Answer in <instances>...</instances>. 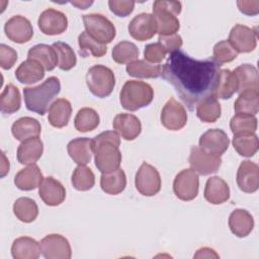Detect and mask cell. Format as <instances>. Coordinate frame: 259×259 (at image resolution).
<instances>
[{
  "label": "cell",
  "instance_id": "cell-1",
  "mask_svg": "<svg viewBox=\"0 0 259 259\" xmlns=\"http://www.w3.org/2000/svg\"><path fill=\"white\" fill-rule=\"evenodd\" d=\"M220 67L212 59L195 60L178 50L168 57L161 76L174 87L188 109L193 110L201 100L214 96Z\"/></svg>",
  "mask_w": 259,
  "mask_h": 259
},
{
  "label": "cell",
  "instance_id": "cell-2",
  "mask_svg": "<svg viewBox=\"0 0 259 259\" xmlns=\"http://www.w3.org/2000/svg\"><path fill=\"white\" fill-rule=\"evenodd\" d=\"M93 141L96 168L102 173L118 169L121 162L119 136L113 131H106L97 135Z\"/></svg>",
  "mask_w": 259,
  "mask_h": 259
},
{
  "label": "cell",
  "instance_id": "cell-3",
  "mask_svg": "<svg viewBox=\"0 0 259 259\" xmlns=\"http://www.w3.org/2000/svg\"><path fill=\"white\" fill-rule=\"evenodd\" d=\"M60 91L61 83L55 76L49 77L38 86L25 87L23 89L25 106L28 110L44 115Z\"/></svg>",
  "mask_w": 259,
  "mask_h": 259
},
{
  "label": "cell",
  "instance_id": "cell-4",
  "mask_svg": "<svg viewBox=\"0 0 259 259\" xmlns=\"http://www.w3.org/2000/svg\"><path fill=\"white\" fill-rule=\"evenodd\" d=\"M181 2L157 0L153 4V15L156 20L159 35H170L176 33L180 23L176 15L181 12Z\"/></svg>",
  "mask_w": 259,
  "mask_h": 259
},
{
  "label": "cell",
  "instance_id": "cell-5",
  "mask_svg": "<svg viewBox=\"0 0 259 259\" xmlns=\"http://www.w3.org/2000/svg\"><path fill=\"white\" fill-rule=\"evenodd\" d=\"M154 98V90L146 82L128 80L124 83L119 94L121 106L130 111H136L148 106Z\"/></svg>",
  "mask_w": 259,
  "mask_h": 259
},
{
  "label": "cell",
  "instance_id": "cell-6",
  "mask_svg": "<svg viewBox=\"0 0 259 259\" xmlns=\"http://www.w3.org/2000/svg\"><path fill=\"white\" fill-rule=\"evenodd\" d=\"M86 84L93 95L104 98L111 94L115 85V77L110 68L94 65L86 74Z\"/></svg>",
  "mask_w": 259,
  "mask_h": 259
},
{
  "label": "cell",
  "instance_id": "cell-7",
  "mask_svg": "<svg viewBox=\"0 0 259 259\" xmlns=\"http://www.w3.org/2000/svg\"><path fill=\"white\" fill-rule=\"evenodd\" d=\"M83 23L87 33L103 45L111 42L115 37L116 30L113 23L102 14H85Z\"/></svg>",
  "mask_w": 259,
  "mask_h": 259
},
{
  "label": "cell",
  "instance_id": "cell-8",
  "mask_svg": "<svg viewBox=\"0 0 259 259\" xmlns=\"http://www.w3.org/2000/svg\"><path fill=\"white\" fill-rule=\"evenodd\" d=\"M199 178L193 169H183L174 178L173 190L175 195L184 201L194 199L198 194Z\"/></svg>",
  "mask_w": 259,
  "mask_h": 259
},
{
  "label": "cell",
  "instance_id": "cell-9",
  "mask_svg": "<svg viewBox=\"0 0 259 259\" xmlns=\"http://www.w3.org/2000/svg\"><path fill=\"white\" fill-rule=\"evenodd\" d=\"M135 184L141 194L153 196L161 189V177L154 166L144 162L136 174Z\"/></svg>",
  "mask_w": 259,
  "mask_h": 259
},
{
  "label": "cell",
  "instance_id": "cell-10",
  "mask_svg": "<svg viewBox=\"0 0 259 259\" xmlns=\"http://www.w3.org/2000/svg\"><path fill=\"white\" fill-rule=\"evenodd\" d=\"M188 161L191 169L200 175L215 173L222 165V158L220 156L208 154L197 146L191 148Z\"/></svg>",
  "mask_w": 259,
  "mask_h": 259
},
{
  "label": "cell",
  "instance_id": "cell-11",
  "mask_svg": "<svg viewBox=\"0 0 259 259\" xmlns=\"http://www.w3.org/2000/svg\"><path fill=\"white\" fill-rule=\"evenodd\" d=\"M41 254L47 259H70L72 250L69 241L59 234H50L40 241Z\"/></svg>",
  "mask_w": 259,
  "mask_h": 259
},
{
  "label": "cell",
  "instance_id": "cell-12",
  "mask_svg": "<svg viewBox=\"0 0 259 259\" xmlns=\"http://www.w3.org/2000/svg\"><path fill=\"white\" fill-rule=\"evenodd\" d=\"M161 122L167 130H181L187 122V113L184 106L171 97L162 109Z\"/></svg>",
  "mask_w": 259,
  "mask_h": 259
},
{
  "label": "cell",
  "instance_id": "cell-13",
  "mask_svg": "<svg viewBox=\"0 0 259 259\" xmlns=\"http://www.w3.org/2000/svg\"><path fill=\"white\" fill-rule=\"evenodd\" d=\"M6 36L16 42H27L33 35V28L30 21L22 15H14L9 18L4 25Z\"/></svg>",
  "mask_w": 259,
  "mask_h": 259
},
{
  "label": "cell",
  "instance_id": "cell-14",
  "mask_svg": "<svg viewBox=\"0 0 259 259\" xmlns=\"http://www.w3.org/2000/svg\"><path fill=\"white\" fill-rule=\"evenodd\" d=\"M229 145L228 135L220 128H210L199 138V148L214 156L221 157L228 150Z\"/></svg>",
  "mask_w": 259,
  "mask_h": 259
},
{
  "label": "cell",
  "instance_id": "cell-15",
  "mask_svg": "<svg viewBox=\"0 0 259 259\" xmlns=\"http://www.w3.org/2000/svg\"><path fill=\"white\" fill-rule=\"evenodd\" d=\"M41 32L48 35H57L63 33L68 27L67 16L56 9L49 8L42 11L37 20Z\"/></svg>",
  "mask_w": 259,
  "mask_h": 259
},
{
  "label": "cell",
  "instance_id": "cell-16",
  "mask_svg": "<svg viewBox=\"0 0 259 259\" xmlns=\"http://www.w3.org/2000/svg\"><path fill=\"white\" fill-rule=\"evenodd\" d=\"M228 40L238 53H250L257 46V33L246 25L236 24L231 29Z\"/></svg>",
  "mask_w": 259,
  "mask_h": 259
},
{
  "label": "cell",
  "instance_id": "cell-17",
  "mask_svg": "<svg viewBox=\"0 0 259 259\" xmlns=\"http://www.w3.org/2000/svg\"><path fill=\"white\" fill-rule=\"evenodd\" d=\"M128 32L135 39L140 41L152 38L157 32L154 15L143 12L135 16L128 24Z\"/></svg>",
  "mask_w": 259,
  "mask_h": 259
},
{
  "label": "cell",
  "instance_id": "cell-18",
  "mask_svg": "<svg viewBox=\"0 0 259 259\" xmlns=\"http://www.w3.org/2000/svg\"><path fill=\"white\" fill-rule=\"evenodd\" d=\"M237 184L239 188L247 193L257 191L259 187V167L249 160L243 161L237 171Z\"/></svg>",
  "mask_w": 259,
  "mask_h": 259
},
{
  "label": "cell",
  "instance_id": "cell-19",
  "mask_svg": "<svg viewBox=\"0 0 259 259\" xmlns=\"http://www.w3.org/2000/svg\"><path fill=\"white\" fill-rule=\"evenodd\" d=\"M38 195L47 205L57 206L65 200L66 189L60 181L49 176L44 178L40 183L38 187Z\"/></svg>",
  "mask_w": 259,
  "mask_h": 259
},
{
  "label": "cell",
  "instance_id": "cell-20",
  "mask_svg": "<svg viewBox=\"0 0 259 259\" xmlns=\"http://www.w3.org/2000/svg\"><path fill=\"white\" fill-rule=\"evenodd\" d=\"M113 130L124 140L133 141L142 132L140 119L131 113H119L115 115L112 121Z\"/></svg>",
  "mask_w": 259,
  "mask_h": 259
},
{
  "label": "cell",
  "instance_id": "cell-21",
  "mask_svg": "<svg viewBox=\"0 0 259 259\" xmlns=\"http://www.w3.org/2000/svg\"><path fill=\"white\" fill-rule=\"evenodd\" d=\"M68 154L78 165H86L90 162L94 153V141L89 138H77L69 142Z\"/></svg>",
  "mask_w": 259,
  "mask_h": 259
},
{
  "label": "cell",
  "instance_id": "cell-22",
  "mask_svg": "<svg viewBox=\"0 0 259 259\" xmlns=\"http://www.w3.org/2000/svg\"><path fill=\"white\" fill-rule=\"evenodd\" d=\"M204 198L211 204H222L230 198L228 183L219 176L207 179L204 187Z\"/></svg>",
  "mask_w": 259,
  "mask_h": 259
},
{
  "label": "cell",
  "instance_id": "cell-23",
  "mask_svg": "<svg viewBox=\"0 0 259 259\" xmlns=\"http://www.w3.org/2000/svg\"><path fill=\"white\" fill-rule=\"evenodd\" d=\"M229 227L231 232L239 238L247 237L254 228V219L246 209L237 208L229 217Z\"/></svg>",
  "mask_w": 259,
  "mask_h": 259
},
{
  "label": "cell",
  "instance_id": "cell-24",
  "mask_svg": "<svg viewBox=\"0 0 259 259\" xmlns=\"http://www.w3.org/2000/svg\"><path fill=\"white\" fill-rule=\"evenodd\" d=\"M42 180V173L39 170L38 166L35 164H31L21 169L15 175L14 184L20 190L29 191L35 189L36 187H39Z\"/></svg>",
  "mask_w": 259,
  "mask_h": 259
},
{
  "label": "cell",
  "instance_id": "cell-25",
  "mask_svg": "<svg viewBox=\"0 0 259 259\" xmlns=\"http://www.w3.org/2000/svg\"><path fill=\"white\" fill-rule=\"evenodd\" d=\"M40 244L30 237H19L11 246V254L14 259H36L40 255Z\"/></svg>",
  "mask_w": 259,
  "mask_h": 259
},
{
  "label": "cell",
  "instance_id": "cell-26",
  "mask_svg": "<svg viewBox=\"0 0 259 259\" xmlns=\"http://www.w3.org/2000/svg\"><path fill=\"white\" fill-rule=\"evenodd\" d=\"M44 144L36 138L27 139L18 146L17 149V160L22 165L34 164L42 155Z\"/></svg>",
  "mask_w": 259,
  "mask_h": 259
},
{
  "label": "cell",
  "instance_id": "cell-27",
  "mask_svg": "<svg viewBox=\"0 0 259 259\" xmlns=\"http://www.w3.org/2000/svg\"><path fill=\"white\" fill-rule=\"evenodd\" d=\"M41 131L40 123L37 119L30 116H23L15 120L11 126L13 137L18 141H25L30 138H36Z\"/></svg>",
  "mask_w": 259,
  "mask_h": 259
},
{
  "label": "cell",
  "instance_id": "cell-28",
  "mask_svg": "<svg viewBox=\"0 0 259 259\" xmlns=\"http://www.w3.org/2000/svg\"><path fill=\"white\" fill-rule=\"evenodd\" d=\"M15 77L22 84H32L45 77V68L37 61L27 59L17 67Z\"/></svg>",
  "mask_w": 259,
  "mask_h": 259
},
{
  "label": "cell",
  "instance_id": "cell-29",
  "mask_svg": "<svg viewBox=\"0 0 259 259\" xmlns=\"http://www.w3.org/2000/svg\"><path fill=\"white\" fill-rule=\"evenodd\" d=\"M233 73L238 82L237 92L241 93L247 90H258V71L255 66L250 64H243L237 67Z\"/></svg>",
  "mask_w": 259,
  "mask_h": 259
},
{
  "label": "cell",
  "instance_id": "cell-30",
  "mask_svg": "<svg viewBox=\"0 0 259 259\" xmlns=\"http://www.w3.org/2000/svg\"><path fill=\"white\" fill-rule=\"evenodd\" d=\"M72 113V106L69 100L59 98L55 100L49 108L48 119L55 127H64L68 124Z\"/></svg>",
  "mask_w": 259,
  "mask_h": 259
},
{
  "label": "cell",
  "instance_id": "cell-31",
  "mask_svg": "<svg viewBox=\"0 0 259 259\" xmlns=\"http://www.w3.org/2000/svg\"><path fill=\"white\" fill-rule=\"evenodd\" d=\"M27 59L37 61L47 71L54 70L58 65V58L54 48L45 44L33 46L27 53Z\"/></svg>",
  "mask_w": 259,
  "mask_h": 259
},
{
  "label": "cell",
  "instance_id": "cell-32",
  "mask_svg": "<svg viewBox=\"0 0 259 259\" xmlns=\"http://www.w3.org/2000/svg\"><path fill=\"white\" fill-rule=\"evenodd\" d=\"M101 189L111 195L118 194L122 192L126 186V176L121 168L114 171L102 173L100 177Z\"/></svg>",
  "mask_w": 259,
  "mask_h": 259
},
{
  "label": "cell",
  "instance_id": "cell-33",
  "mask_svg": "<svg viewBox=\"0 0 259 259\" xmlns=\"http://www.w3.org/2000/svg\"><path fill=\"white\" fill-rule=\"evenodd\" d=\"M237 90L238 82L235 74L229 69L221 70L214 90V97H219L221 99H229L237 92Z\"/></svg>",
  "mask_w": 259,
  "mask_h": 259
},
{
  "label": "cell",
  "instance_id": "cell-34",
  "mask_svg": "<svg viewBox=\"0 0 259 259\" xmlns=\"http://www.w3.org/2000/svg\"><path fill=\"white\" fill-rule=\"evenodd\" d=\"M234 109L237 113L257 114L259 110V90H247L239 93L234 103Z\"/></svg>",
  "mask_w": 259,
  "mask_h": 259
},
{
  "label": "cell",
  "instance_id": "cell-35",
  "mask_svg": "<svg viewBox=\"0 0 259 259\" xmlns=\"http://www.w3.org/2000/svg\"><path fill=\"white\" fill-rule=\"evenodd\" d=\"M126 72L136 78H158L162 75V66L146 60H136L126 66Z\"/></svg>",
  "mask_w": 259,
  "mask_h": 259
},
{
  "label": "cell",
  "instance_id": "cell-36",
  "mask_svg": "<svg viewBox=\"0 0 259 259\" xmlns=\"http://www.w3.org/2000/svg\"><path fill=\"white\" fill-rule=\"evenodd\" d=\"M21 96L19 89L13 84H7L0 95V108L2 113L11 114L19 110Z\"/></svg>",
  "mask_w": 259,
  "mask_h": 259
},
{
  "label": "cell",
  "instance_id": "cell-37",
  "mask_svg": "<svg viewBox=\"0 0 259 259\" xmlns=\"http://www.w3.org/2000/svg\"><path fill=\"white\" fill-rule=\"evenodd\" d=\"M221 112V104L214 96L206 97L196 105L197 117L203 122H214L220 118Z\"/></svg>",
  "mask_w": 259,
  "mask_h": 259
},
{
  "label": "cell",
  "instance_id": "cell-38",
  "mask_svg": "<svg viewBox=\"0 0 259 259\" xmlns=\"http://www.w3.org/2000/svg\"><path fill=\"white\" fill-rule=\"evenodd\" d=\"M233 146L239 155L252 157L258 151V138L255 133L236 134L233 138Z\"/></svg>",
  "mask_w": 259,
  "mask_h": 259
},
{
  "label": "cell",
  "instance_id": "cell-39",
  "mask_svg": "<svg viewBox=\"0 0 259 259\" xmlns=\"http://www.w3.org/2000/svg\"><path fill=\"white\" fill-rule=\"evenodd\" d=\"M13 212L19 221L31 223L38 214V207L33 199L29 197H19L13 203Z\"/></svg>",
  "mask_w": 259,
  "mask_h": 259
},
{
  "label": "cell",
  "instance_id": "cell-40",
  "mask_svg": "<svg viewBox=\"0 0 259 259\" xmlns=\"http://www.w3.org/2000/svg\"><path fill=\"white\" fill-rule=\"evenodd\" d=\"M78 44L80 48L79 53L84 58L88 55H92L95 58H100L107 52L106 46L93 38L87 33L86 30L81 32V34L78 36Z\"/></svg>",
  "mask_w": 259,
  "mask_h": 259
},
{
  "label": "cell",
  "instance_id": "cell-41",
  "mask_svg": "<svg viewBox=\"0 0 259 259\" xmlns=\"http://www.w3.org/2000/svg\"><path fill=\"white\" fill-rule=\"evenodd\" d=\"M75 128L81 133H87L95 130L99 124L98 113L90 107H83L78 110L74 119Z\"/></svg>",
  "mask_w": 259,
  "mask_h": 259
},
{
  "label": "cell",
  "instance_id": "cell-42",
  "mask_svg": "<svg viewBox=\"0 0 259 259\" xmlns=\"http://www.w3.org/2000/svg\"><path fill=\"white\" fill-rule=\"evenodd\" d=\"M138 47L127 40H122L113 47L111 56L112 60L117 64H130L139 57Z\"/></svg>",
  "mask_w": 259,
  "mask_h": 259
},
{
  "label": "cell",
  "instance_id": "cell-43",
  "mask_svg": "<svg viewBox=\"0 0 259 259\" xmlns=\"http://www.w3.org/2000/svg\"><path fill=\"white\" fill-rule=\"evenodd\" d=\"M54 48L57 58H58V67L63 71H69L76 66L77 58L73 49L66 42L56 41L52 45Z\"/></svg>",
  "mask_w": 259,
  "mask_h": 259
},
{
  "label": "cell",
  "instance_id": "cell-44",
  "mask_svg": "<svg viewBox=\"0 0 259 259\" xmlns=\"http://www.w3.org/2000/svg\"><path fill=\"white\" fill-rule=\"evenodd\" d=\"M95 183V176L93 171L85 166L78 165L72 174V184L75 189L86 191L91 189Z\"/></svg>",
  "mask_w": 259,
  "mask_h": 259
},
{
  "label": "cell",
  "instance_id": "cell-45",
  "mask_svg": "<svg viewBox=\"0 0 259 259\" xmlns=\"http://www.w3.org/2000/svg\"><path fill=\"white\" fill-rule=\"evenodd\" d=\"M230 127L234 135L255 133L257 130V118L255 115L237 113L231 118Z\"/></svg>",
  "mask_w": 259,
  "mask_h": 259
},
{
  "label": "cell",
  "instance_id": "cell-46",
  "mask_svg": "<svg viewBox=\"0 0 259 259\" xmlns=\"http://www.w3.org/2000/svg\"><path fill=\"white\" fill-rule=\"evenodd\" d=\"M238 56V52L230 44L229 40H221L214 45L212 51V60L219 65L232 62Z\"/></svg>",
  "mask_w": 259,
  "mask_h": 259
},
{
  "label": "cell",
  "instance_id": "cell-47",
  "mask_svg": "<svg viewBox=\"0 0 259 259\" xmlns=\"http://www.w3.org/2000/svg\"><path fill=\"white\" fill-rule=\"evenodd\" d=\"M167 55L166 50L159 42L149 44L145 47L144 57L145 60L152 64H159L162 62Z\"/></svg>",
  "mask_w": 259,
  "mask_h": 259
},
{
  "label": "cell",
  "instance_id": "cell-48",
  "mask_svg": "<svg viewBox=\"0 0 259 259\" xmlns=\"http://www.w3.org/2000/svg\"><path fill=\"white\" fill-rule=\"evenodd\" d=\"M108 6L110 11L119 16V17H125L130 15L135 7V1L130 0H109Z\"/></svg>",
  "mask_w": 259,
  "mask_h": 259
},
{
  "label": "cell",
  "instance_id": "cell-49",
  "mask_svg": "<svg viewBox=\"0 0 259 259\" xmlns=\"http://www.w3.org/2000/svg\"><path fill=\"white\" fill-rule=\"evenodd\" d=\"M17 61V53L11 47L0 45V66L4 70L11 69Z\"/></svg>",
  "mask_w": 259,
  "mask_h": 259
},
{
  "label": "cell",
  "instance_id": "cell-50",
  "mask_svg": "<svg viewBox=\"0 0 259 259\" xmlns=\"http://www.w3.org/2000/svg\"><path fill=\"white\" fill-rule=\"evenodd\" d=\"M158 40V42L162 45L166 52L170 54L175 51H178L182 46V37L177 33L170 35H159Z\"/></svg>",
  "mask_w": 259,
  "mask_h": 259
},
{
  "label": "cell",
  "instance_id": "cell-51",
  "mask_svg": "<svg viewBox=\"0 0 259 259\" xmlns=\"http://www.w3.org/2000/svg\"><path fill=\"white\" fill-rule=\"evenodd\" d=\"M237 5L239 10L246 15H256L259 12V1L257 0H239L237 1Z\"/></svg>",
  "mask_w": 259,
  "mask_h": 259
},
{
  "label": "cell",
  "instance_id": "cell-52",
  "mask_svg": "<svg viewBox=\"0 0 259 259\" xmlns=\"http://www.w3.org/2000/svg\"><path fill=\"white\" fill-rule=\"evenodd\" d=\"M194 258H219V254L215 253V251L208 247L200 248L196 251V253L193 256Z\"/></svg>",
  "mask_w": 259,
  "mask_h": 259
},
{
  "label": "cell",
  "instance_id": "cell-53",
  "mask_svg": "<svg viewBox=\"0 0 259 259\" xmlns=\"http://www.w3.org/2000/svg\"><path fill=\"white\" fill-rule=\"evenodd\" d=\"M2 159H3V163H2L1 177H4L6 175V173L9 171V161L6 160V157H5L4 153H2Z\"/></svg>",
  "mask_w": 259,
  "mask_h": 259
},
{
  "label": "cell",
  "instance_id": "cell-54",
  "mask_svg": "<svg viewBox=\"0 0 259 259\" xmlns=\"http://www.w3.org/2000/svg\"><path fill=\"white\" fill-rule=\"evenodd\" d=\"M93 2L92 1H73V2H71V4L72 5H75V6H77L79 9H87V7L88 6H90L91 4H92Z\"/></svg>",
  "mask_w": 259,
  "mask_h": 259
}]
</instances>
